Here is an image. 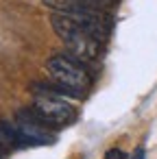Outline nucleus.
Returning <instances> with one entry per match:
<instances>
[{
    "mask_svg": "<svg viewBox=\"0 0 157 159\" xmlns=\"http://www.w3.org/2000/svg\"><path fill=\"white\" fill-rule=\"evenodd\" d=\"M44 5L50 7L53 11H57V13H61V16L74 20V22L81 24L90 35H94V37L100 39V42H103V39L107 37V33H109V26H111L109 18H107L100 9H96V7H92V5H87V2H81V0H44Z\"/></svg>",
    "mask_w": 157,
    "mask_h": 159,
    "instance_id": "obj_4",
    "label": "nucleus"
},
{
    "mask_svg": "<svg viewBox=\"0 0 157 159\" xmlns=\"http://www.w3.org/2000/svg\"><path fill=\"white\" fill-rule=\"evenodd\" d=\"M16 124L22 133V137L26 139V146H46V144H55V135L48 129V124H44L33 109H20L16 116Z\"/></svg>",
    "mask_w": 157,
    "mask_h": 159,
    "instance_id": "obj_5",
    "label": "nucleus"
},
{
    "mask_svg": "<svg viewBox=\"0 0 157 159\" xmlns=\"http://www.w3.org/2000/svg\"><path fill=\"white\" fill-rule=\"evenodd\" d=\"M9 152V144H7V139H5V133H2V129H0V159H5V155Z\"/></svg>",
    "mask_w": 157,
    "mask_h": 159,
    "instance_id": "obj_8",
    "label": "nucleus"
},
{
    "mask_svg": "<svg viewBox=\"0 0 157 159\" xmlns=\"http://www.w3.org/2000/svg\"><path fill=\"white\" fill-rule=\"evenodd\" d=\"M33 113L48 126L61 129L70 126L76 120V107L63 98V92L57 87H46V85H33V102H31Z\"/></svg>",
    "mask_w": 157,
    "mask_h": 159,
    "instance_id": "obj_1",
    "label": "nucleus"
},
{
    "mask_svg": "<svg viewBox=\"0 0 157 159\" xmlns=\"http://www.w3.org/2000/svg\"><path fill=\"white\" fill-rule=\"evenodd\" d=\"M105 159H127V155L120 150V148H109L105 152Z\"/></svg>",
    "mask_w": 157,
    "mask_h": 159,
    "instance_id": "obj_6",
    "label": "nucleus"
},
{
    "mask_svg": "<svg viewBox=\"0 0 157 159\" xmlns=\"http://www.w3.org/2000/svg\"><path fill=\"white\" fill-rule=\"evenodd\" d=\"M46 70L55 87L63 94L83 96L92 85V76L87 74L85 66L72 55H53L46 63Z\"/></svg>",
    "mask_w": 157,
    "mask_h": 159,
    "instance_id": "obj_3",
    "label": "nucleus"
},
{
    "mask_svg": "<svg viewBox=\"0 0 157 159\" xmlns=\"http://www.w3.org/2000/svg\"><path fill=\"white\" fill-rule=\"evenodd\" d=\"M81 2H87V5H92L96 9H105V7H109L113 2V0H81Z\"/></svg>",
    "mask_w": 157,
    "mask_h": 159,
    "instance_id": "obj_7",
    "label": "nucleus"
},
{
    "mask_svg": "<svg viewBox=\"0 0 157 159\" xmlns=\"http://www.w3.org/2000/svg\"><path fill=\"white\" fill-rule=\"evenodd\" d=\"M50 26L57 33V37L68 46V52L79 59L81 63H90L96 61L100 55V39H96L94 35H90L81 24H76L74 20L61 16V13H50Z\"/></svg>",
    "mask_w": 157,
    "mask_h": 159,
    "instance_id": "obj_2",
    "label": "nucleus"
},
{
    "mask_svg": "<svg viewBox=\"0 0 157 159\" xmlns=\"http://www.w3.org/2000/svg\"><path fill=\"white\" fill-rule=\"evenodd\" d=\"M131 159H146V152H144V148H137L135 152H133V157Z\"/></svg>",
    "mask_w": 157,
    "mask_h": 159,
    "instance_id": "obj_9",
    "label": "nucleus"
}]
</instances>
